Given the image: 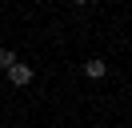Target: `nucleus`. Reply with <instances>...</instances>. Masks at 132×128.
Returning a JSON list of instances; mask_svg holds the SVG:
<instances>
[{"label":"nucleus","instance_id":"obj_4","mask_svg":"<svg viewBox=\"0 0 132 128\" xmlns=\"http://www.w3.org/2000/svg\"><path fill=\"white\" fill-rule=\"evenodd\" d=\"M72 4H88V0H72Z\"/></svg>","mask_w":132,"mask_h":128},{"label":"nucleus","instance_id":"obj_2","mask_svg":"<svg viewBox=\"0 0 132 128\" xmlns=\"http://www.w3.org/2000/svg\"><path fill=\"white\" fill-rule=\"evenodd\" d=\"M84 72H88L92 80H100V76L108 72V64H104V60H88V64H84Z\"/></svg>","mask_w":132,"mask_h":128},{"label":"nucleus","instance_id":"obj_1","mask_svg":"<svg viewBox=\"0 0 132 128\" xmlns=\"http://www.w3.org/2000/svg\"><path fill=\"white\" fill-rule=\"evenodd\" d=\"M8 80H12L16 88L32 84V68H28V64H12V68H8Z\"/></svg>","mask_w":132,"mask_h":128},{"label":"nucleus","instance_id":"obj_3","mask_svg":"<svg viewBox=\"0 0 132 128\" xmlns=\"http://www.w3.org/2000/svg\"><path fill=\"white\" fill-rule=\"evenodd\" d=\"M12 64H16V56H12V52H8V48H0V68L8 72V68H12Z\"/></svg>","mask_w":132,"mask_h":128}]
</instances>
